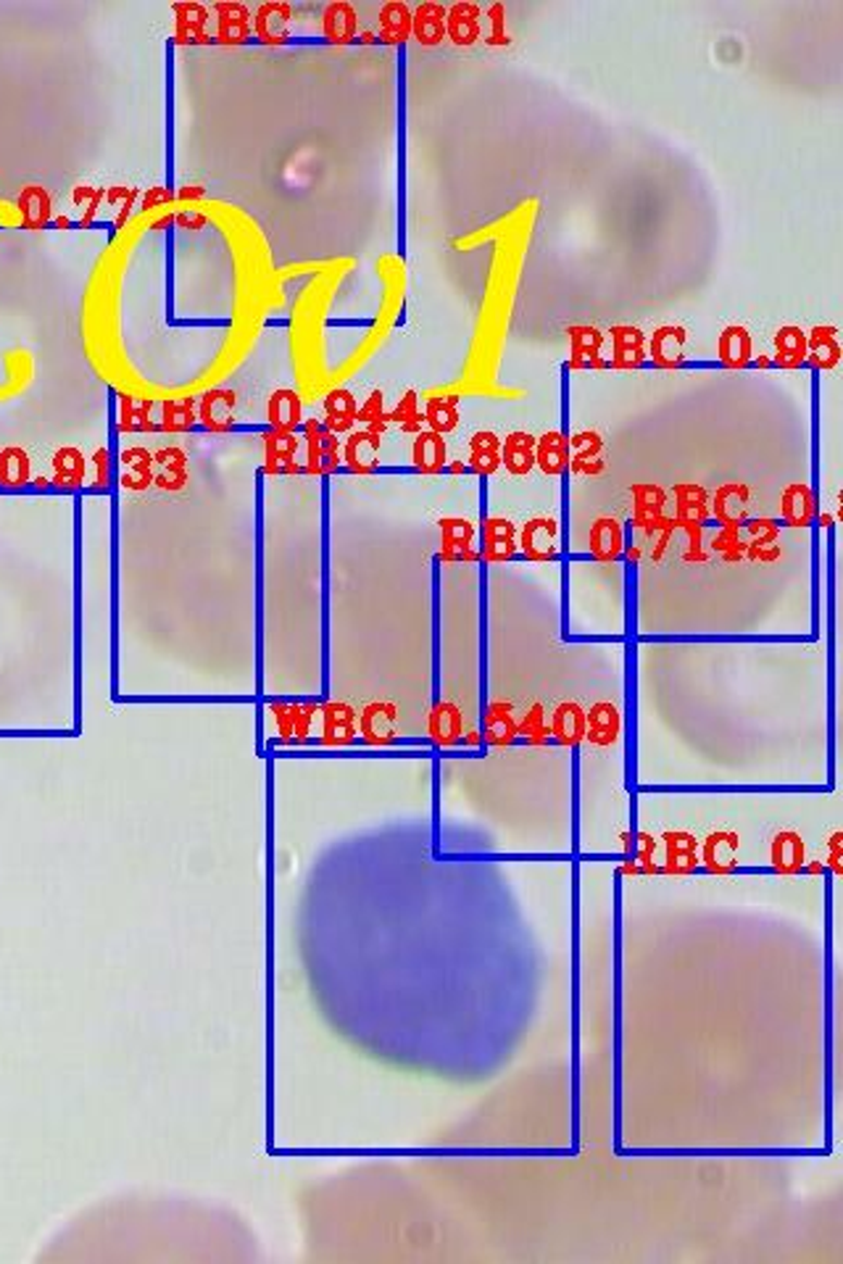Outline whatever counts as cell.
<instances>
[{"label": "cell", "instance_id": "1", "mask_svg": "<svg viewBox=\"0 0 843 1264\" xmlns=\"http://www.w3.org/2000/svg\"><path fill=\"white\" fill-rule=\"evenodd\" d=\"M301 472L303 478L327 480L343 474V437L330 433L322 419H303L301 430Z\"/></svg>", "mask_w": 843, "mask_h": 1264}, {"label": "cell", "instance_id": "2", "mask_svg": "<svg viewBox=\"0 0 843 1264\" xmlns=\"http://www.w3.org/2000/svg\"><path fill=\"white\" fill-rule=\"evenodd\" d=\"M520 561L528 565H559L565 559V528L554 515H533L520 524L517 535Z\"/></svg>", "mask_w": 843, "mask_h": 1264}, {"label": "cell", "instance_id": "3", "mask_svg": "<svg viewBox=\"0 0 843 1264\" xmlns=\"http://www.w3.org/2000/svg\"><path fill=\"white\" fill-rule=\"evenodd\" d=\"M520 524L515 519L488 511L483 506L480 511V533H478V556L483 567H501L520 561V546H517Z\"/></svg>", "mask_w": 843, "mask_h": 1264}, {"label": "cell", "instance_id": "4", "mask_svg": "<svg viewBox=\"0 0 843 1264\" xmlns=\"http://www.w3.org/2000/svg\"><path fill=\"white\" fill-rule=\"evenodd\" d=\"M480 517L446 515L438 519V550L435 561L441 565H480L478 556Z\"/></svg>", "mask_w": 843, "mask_h": 1264}, {"label": "cell", "instance_id": "5", "mask_svg": "<svg viewBox=\"0 0 843 1264\" xmlns=\"http://www.w3.org/2000/svg\"><path fill=\"white\" fill-rule=\"evenodd\" d=\"M261 478H303L301 435L261 430Z\"/></svg>", "mask_w": 843, "mask_h": 1264}, {"label": "cell", "instance_id": "6", "mask_svg": "<svg viewBox=\"0 0 843 1264\" xmlns=\"http://www.w3.org/2000/svg\"><path fill=\"white\" fill-rule=\"evenodd\" d=\"M237 406H240V396L230 385L211 387V391L201 393L196 398V414H198V430L209 435H227L240 430L237 422Z\"/></svg>", "mask_w": 843, "mask_h": 1264}, {"label": "cell", "instance_id": "7", "mask_svg": "<svg viewBox=\"0 0 843 1264\" xmlns=\"http://www.w3.org/2000/svg\"><path fill=\"white\" fill-rule=\"evenodd\" d=\"M778 522L791 530L817 528L820 517V491L811 483H791L780 491Z\"/></svg>", "mask_w": 843, "mask_h": 1264}, {"label": "cell", "instance_id": "8", "mask_svg": "<svg viewBox=\"0 0 843 1264\" xmlns=\"http://www.w3.org/2000/svg\"><path fill=\"white\" fill-rule=\"evenodd\" d=\"M211 35L216 46H248L253 40V11L246 3L211 5Z\"/></svg>", "mask_w": 843, "mask_h": 1264}, {"label": "cell", "instance_id": "9", "mask_svg": "<svg viewBox=\"0 0 843 1264\" xmlns=\"http://www.w3.org/2000/svg\"><path fill=\"white\" fill-rule=\"evenodd\" d=\"M607 364L609 369H646L648 350L646 335L633 324H611L607 330Z\"/></svg>", "mask_w": 843, "mask_h": 1264}, {"label": "cell", "instance_id": "10", "mask_svg": "<svg viewBox=\"0 0 843 1264\" xmlns=\"http://www.w3.org/2000/svg\"><path fill=\"white\" fill-rule=\"evenodd\" d=\"M535 472L565 483L570 478V437L567 427H548L535 435Z\"/></svg>", "mask_w": 843, "mask_h": 1264}, {"label": "cell", "instance_id": "11", "mask_svg": "<svg viewBox=\"0 0 843 1264\" xmlns=\"http://www.w3.org/2000/svg\"><path fill=\"white\" fill-rule=\"evenodd\" d=\"M628 546V524L620 517L604 515L593 519L588 530V559L598 565H620Z\"/></svg>", "mask_w": 843, "mask_h": 1264}, {"label": "cell", "instance_id": "12", "mask_svg": "<svg viewBox=\"0 0 843 1264\" xmlns=\"http://www.w3.org/2000/svg\"><path fill=\"white\" fill-rule=\"evenodd\" d=\"M570 474H585V478H598L607 472V441L598 430L583 427L570 433Z\"/></svg>", "mask_w": 843, "mask_h": 1264}, {"label": "cell", "instance_id": "13", "mask_svg": "<svg viewBox=\"0 0 843 1264\" xmlns=\"http://www.w3.org/2000/svg\"><path fill=\"white\" fill-rule=\"evenodd\" d=\"M709 515L720 528H743L754 515V498L748 485L726 483L709 496Z\"/></svg>", "mask_w": 843, "mask_h": 1264}, {"label": "cell", "instance_id": "14", "mask_svg": "<svg viewBox=\"0 0 843 1264\" xmlns=\"http://www.w3.org/2000/svg\"><path fill=\"white\" fill-rule=\"evenodd\" d=\"M570 359L567 369H609L607 364V335L591 324H572L565 330Z\"/></svg>", "mask_w": 843, "mask_h": 1264}, {"label": "cell", "instance_id": "15", "mask_svg": "<svg viewBox=\"0 0 843 1264\" xmlns=\"http://www.w3.org/2000/svg\"><path fill=\"white\" fill-rule=\"evenodd\" d=\"M306 398L298 387H274L264 404V430L298 433L306 419Z\"/></svg>", "mask_w": 843, "mask_h": 1264}, {"label": "cell", "instance_id": "16", "mask_svg": "<svg viewBox=\"0 0 843 1264\" xmlns=\"http://www.w3.org/2000/svg\"><path fill=\"white\" fill-rule=\"evenodd\" d=\"M380 454H383V437L356 427L354 433L346 435L340 448L343 474H359V478H364V474L383 472Z\"/></svg>", "mask_w": 843, "mask_h": 1264}, {"label": "cell", "instance_id": "17", "mask_svg": "<svg viewBox=\"0 0 843 1264\" xmlns=\"http://www.w3.org/2000/svg\"><path fill=\"white\" fill-rule=\"evenodd\" d=\"M709 496L711 493L698 483H680L670 491V511L674 519V528L693 530L707 528L711 519L709 515Z\"/></svg>", "mask_w": 843, "mask_h": 1264}, {"label": "cell", "instance_id": "18", "mask_svg": "<svg viewBox=\"0 0 843 1264\" xmlns=\"http://www.w3.org/2000/svg\"><path fill=\"white\" fill-rule=\"evenodd\" d=\"M689 348V333L680 324H661L646 337L648 367L654 369H683L689 367L685 359Z\"/></svg>", "mask_w": 843, "mask_h": 1264}, {"label": "cell", "instance_id": "19", "mask_svg": "<svg viewBox=\"0 0 843 1264\" xmlns=\"http://www.w3.org/2000/svg\"><path fill=\"white\" fill-rule=\"evenodd\" d=\"M296 9L285 0H270L253 11V37L261 46H287L293 40Z\"/></svg>", "mask_w": 843, "mask_h": 1264}, {"label": "cell", "instance_id": "20", "mask_svg": "<svg viewBox=\"0 0 843 1264\" xmlns=\"http://www.w3.org/2000/svg\"><path fill=\"white\" fill-rule=\"evenodd\" d=\"M448 441L433 430H422L411 437L409 448V467L406 472L422 474V478H438L446 474L448 467Z\"/></svg>", "mask_w": 843, "mask_h": 1264}, {"label": "cell", "instance_id": "21", "mask_svg": "<svg viewBox=\"0 0 843 1264\" xmlns=\"http://www.w3.org/2000/svg\"><path fill=\"white\" fill-rule=\"evenodd\" d=\"M174 46H211V5L179 3L174 5Z\"/></svg>", "mask_w": 843, "mask_h": 1264}, {"label": "cell", "instance_id": "22", "mask_svg": "<svg viewBox=\"0 0 843 1264\" xmlns=\"http://www.w3.org/2000/svg\"><path fill=\"white\" fill-rule=\"evenodd\" d=\"M320 33L322 40L330 46H351L361 35L359 11L348 0H333L322 9Z\"/></svg>", "mask_w": 843, "mask_h": 1264}, {"label": "cell", "instance_id": "23", "mask_svg": "<svg viewBox=\"0 0 843 1264\" xmlns=\"http://www.w3.org/2000/svg\"><path fill=\"white\" fill-rule=\"evenodd\" d=\"M467 469L472 478L491 480L501 472V435L493 430H478L467 437Z\"/></svg>", "mask_w": 843, "mask_h": 1264}, {"label": "cell", "instance_id": "24", "mask_svg": "<svg viewBox=\"0 0 843 1264\" xmlns=\"http://www.w3.org/2000/svg\"><path fill=\"white\" fill-rule=\"evenodd\" d=\"M356 417H359V398L351 387L335 385L322 396V424L335 435H348L356 430Z\"/></svg>", "mask_w": 843, "mask_h": 1264}, {"label": "cell", "instance_id": "25", "mask_svg": "<svg viewBox=\"0 0 843 1264\" xmlns=\"http://www.w3.org/2000/svg\"><path fill=\"white\" fill-rule=\"evenodd\" d=\"M483 35V5L472 0H459L448 5L446 14V40L459 48L478 46Z\"/></svg>", "mask_w": 843, "mask_h": 1264}, {"label": "cell", "instance_id": "26", "mask_svg": "<svg viewBox=\"0 0 843 1264\" xmlns=\"http://www.w3.org/2000/svg\"><path fill=\"white\" fill-rule=\"evenodd\" d=\"M153 430L161 435H190L198 430L196 398L153 400Z\"/></svg>", "mask_w": 843, "mask_h": 1264}, {"label": "cell", "instance_id": "27", "mask_svg": "<svg viewBox=\"0 0 843 1264\" xmlns=\"http://www.w3.org/2000/svg\"><path fill=\"white\" fill-rule=\"evenodd\" d=\"M501 472L515 480L535 472V435L530 430H511L501 437Z\"/></svg>", "mask_w": 843, "mask_h": 1264}, {"label": "cell", "instance_id": "28", "mask_svg": "<svg viewBox=\"0 0 843 1264\" xmlns=\"http://www.w3.org/2000/svg\"><path fill=\"white\" fill-rule=\"evenodd\" d=\"M841 364V330L817 324L807 333V369L811 374L833 372Z\"/></svg>", "mask_w": 843, "mask_h": 1264}, {"label": "cell", "instance_id": "29", "mask_svg": "<svg viewBox=\"0 0 843 1264\" xmlns=\"http://www.w3.org/2000/svg\"><path fill=\"white\" fill-rule=\"evenodd\" d=\"M422 417L424 430H433V433L448 437L461 424V398L446 391L427 393L422 398Z\"/></svg>", "mask_w": 843, "mask_h": 1264}, {"label": "cell", "instance_id": "30", "mask_svg": "<svg viewBox=\"0 0 843 1264\" xmlns=\"http://www.w3.org/2000/svg\"><path fill=\"white\" fill-rule=\"evenodd\" d=\"M448 5L438 0H422L411 9V37L424 48H435L446 40Z\"/></svg>", "mask_w": 843, "mask_h": 1264}, {"label": "cell", "instance_id": "31", "mask_svg": "<svg viewBox=\"0 0 843 1264\" xmlns=\"http://www.w3.org/2000/svg\"><path fill=\"white\" fill-rule=\"evenodd\" d=\"M754 337L743 324H728L717 337V364L726 369H752Z\"/></svg>", "mask_w": 843, "mask_h": 1264}, {"label": "cell", "instance_id": "32", "mask_svg": "<svg viewBox=\"0 0 843 1264\" xmlns=\"http://www.w3.org/2000/svg\"><path fill=\"white\" fill-rule=\"evenodd\" d=\"M772 369H807V330L783 324L772 337Z\"/></svg>", "mask_w": 843, "mask_h": 1264}, {"label": "cell", "instance_id": "33", "mask_svg": "<svg viewBox=\"0 0 843 1264\" xmlns=\"http://www.w3.org/2000/svg\"><path fill=\"white\" fill-rule=\"evenodd\" d=\"M377 37L374 40L383 46L398 48L411 40V5L404 0H388L380 5L377 14Z\"/></svg>", "mask_w": 843, "mask_h": 1264}, {"label": "cell", "instance_id": "34", "mask_svg": "<svg viewBox=\"0 0 843 1264\" xmlns=\"http://www.w3.org/2000/svg\"><path fill=\"white\" fill-rule=\"evenodd\" d=\"M390 424L393 427L401 430L404 435H411V437H414L417 433H422L424 417H422V393L420 391L409 387V391L398 396V400L393 404V409H390Z\"/></svg>", "mask_w": 843, "mask_h": 1264}, {"label": "cell", "instance_id": "35", "mask_svg": "<svg viewBox=\"0 0 843 1264\" xmlns=\"http://www.w3.org/2000/svg\"><path fill=\"white\" fill-rule=\"evenodd\" d=\"M356 427L367 430V433L383 437L390 427V409L385 406V393L372 391L370 396L359 404V417H356Z\"/></svg>", "mask_w": 843, "mask_h": 1264}, {"label": "cell", "instance_id": "36", "mask_svg": "<svg viewBox=\"0 0 843 1264\" xmlns=\"http://www.w3.org/2000/svg\"><path fill=\"white\" fill-rule=\"evenodd\" d=\"M709 554L726 565H739L746 559V537H743V528H717L715 535L709 537Z\"/></svg>", "mask_w": 843, "mask_h": 1264}, {"label": "cell", "instance_id": "37", "mask_svg": "<svg viewBox=\"0 0 843 1264\" xmlns=\"http://www.w3.org/2000/svg\"><path fill=\"white\" fill-rule=\"evenodd\" d=\"M780 533H783V524L778 522L776 517H752L746 524H743V537H746V548H759V546H776L780 543Z\"/></svg>", "mask_w": 843, "mask_h": 1264}, {"label": "cell", "instance_id": "38", "mask_svg": "<svg viewBox=\"0 0 843 1264\" xmlns=\"http://www.w3.org/2000/svg\"><path fill=\"white\" fill-rule=\"evenodd\" d=\"M480 40H485L488 46H509V27H506V5L504 3H491V5H483V35H480Z\"/></svg>", "mask_w": 843, "mask_h": 1264}]
</instances>
